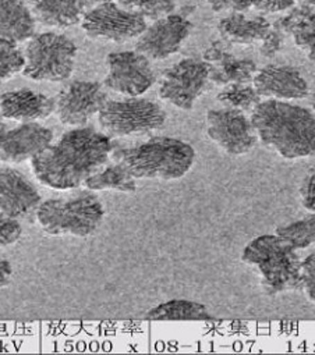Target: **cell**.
<instances>
[{"mask_svg": "<svg viewBox=\"0 0 315 355\" xmlns=\"http://www.w3.org/2000/svg\"><path fill=\"white\" fill-rule=\"evenodd\" d=\"M113 145L91 127L67 131L31 160L37 179L53 190H74L106 164Z\"/></svg>", "mask_w": 315, "mask_h": 355, "instance_id": "obj_1", "label": "cell"}, {"mask_svg": "<svg viewBox=\"0 0 315 355\" xmlns=\"http://www.w3.org/2000/svg\"><path fill=\"white\" fill-rule=\"evenodd\" d=\"M258 139L284 159L315 155V114L284 101H264L251 113Z\"/></svg>", "mask_w": 315, "mask_h": 355, "instance_id": "obj_2", "label": "cell"}, {"mask_svg": "<svg viewBox=\"0 0 315 355\" xmlns=\"http://www.w3.org/2000/svg\"><path fill=\"white\" fill-rule=\"evenodd\" d=\"M114 159L134 179L169 182L182 179L191 168L196 150L190 144L176 138L153 137L146 142L117 150Z\"/></svg>", "mask_w": 315, "mask_h": 355, "instance_id": "obj_3", "label": "cell"}, {"mask_svg": "<svg viewBox=\"0 0 315 355\" xmlns=\"http://www.w3.org/2000/svg\"><path fill=\"white\" fill-rule=\"evenodd\" d=\"M241 259L258 272L264 290L271 295L300 287L301 261L296 250L276 234L254 239Z\"/></svg>", "mask_w": 315, "mask_h": 355, "instance_id": "obj_4", "label": "cell"}, {"mask_svg": "<svg viewBox=\"0 0 315 355\" xmlns=\"http://www.w3.org/2000/svg\"><path fill=\"white\" fill-rule=\"evenodd\" d=\"M103 216L101 201L90 193L48 200L37 208L40 226L55 237H88L101 226Z\"/></svg>", "mask_w": 315, "mask_h": 355, "instance_id": "obj_5", "label": "cell"}, {"mask_svg": "<svg viewBox=\"0 0 315 355\" xmlns=\"http://www.w3.org/2000/svg\"><path fill=\"white\" fill-rule=\"evenodd\" d=\"M77 46L63 34L42 33L34 35L24 53L23 74L34 81L62 83L71 77Z\"/></svg>", "mask_w": 315, "mask_h": 355, "instance_id": "obj_6", "label": "cell"}, {"mask_svg": "<svg viewBox=\"0 0 315 355\" xmlns=\"http://www.w3.org/2000/svg\"><path fill=\"white\" fill-rule=\"evenodd\" d=\"M98 114L102 130L112 137L145 135L162 128L167 121L160 105L138 96L108 101Z\"/></svg>", "mask_w": 315, "mask_h": 355, "instance_id": "obj_7", "label": "cell"}, {"mask_svg": "<svg viewBox=\"0 0 315 355\" xmlns=\"http://www.w3.org/2000/svg\"><path fill=\"white\" fill-rule=\"evenodd\" d=\"M87 37L123 44L138 38L146 28V20L120 8L116 2L105 3L87 12L81 20Z\"/></svg>", "mask_w": 315, "mask_h": 355, "instance_id": "obj_8", "label": "cell"}, {"mask_svg": "<svg viewBox=\"0 0 315 355\" xmlns=\"http://www.w3.org/2000/svg\"><path fill=\"white\" fill-rule=\"evenodd\" d=\"M210 64L185 59L164 73L160 96L173 106L191 110L196 101L208 89Z\"/></svg>", "mask_w": 315, "mask_h": 355, "instance_id": "obj_9", "label": "cell"}, {"mask_svg": "<svg viewBox=\"0 0 315 355\" xmlns=\"http://www.w3.org/2000/svg\"><path fill=\"white\" fill-rule=\"evenodd\" d=\"M208 137L226 153L239 156L250 152L258 141L251 119L235 109H214L207 114Z\"/></svg>", "mask_w": 315, "mask_h": 355, "instance_id": "obj_10", "label": "cell"}, {"mask_svg": "<svg viewBox=\"0 0 315 355\" xmlns=\"http://www.w3.org/2000/svg\"><path fill=\"white\" fill-rule=\"evenodd\" d=\"M108 76L105 78L106 88L135 98L145 94L155 83V73L149 59L135 52H113L106 59Z\"/></svg>", "mask_w": 315, "mask_h": 355, "instance_id": "obj_11", "label": "cell"}, {"mask_svg": "<svg viewBox=\"0 0 315 355\" xmlns=\"http://www.w3.org/2000/svg\"><path fill=\"white\" fill-rule=\"evenodd\" d=\"M191 31L193 24L183 16H165L145 28L138 37L135 51L149 60H165L180 51Z\"/></svg>", "mask_w": 315, "mask_h": 355, "instance_id": "obj_12", "label": "cell"}, {"mask_svg": "<svg viewBox=\"0 0 315 355\" xmlns=\"http://www.w3.org/2000/svg\"><path fill=\"white\" fill-rule=\"evenodd\" d=\"M55 112L67 125H84L108 102V95L99 83L74 81L55 99Z\"/></svg>", "mask_w": 315, "mask_h": 355, "instance_id": "obj_13", "label": "cell"}, {"mask_svg": "<svg viewBox=\"0 0 315 355\" xmlns=\"http://www.w3.org/2000/svg\"><path fill=\"white\" fill-rule=\"evenodd\" d=\"M53 141V132L38 124L23 123L16 128L0 131V162L22 163L33 160Z\"/></svg>", "mask_w": 315, "mask_h": 355, "instance_id": "obj_14", "label": "cell"}, {"mask_svg": "<svg viewBox=\"0 0 315 355\" xmlns=\"http://www.w3.org/2000/svg\"><path fill=\"white\" fill-rule=\"evenodd\" d=\"M40 204V193L22 171L0 167V212L19 219L37 211Z\"/></svg>", "mask_w": 315, "mask_h": 355, "instance_id": "obj_15", "label": "cell"}, {"mask_svg": "<svg viewBox=\"0 0 315 355\" xmlns=\"http://www.w3.org/2000/svg\"><path fill=\"white\" fill-rule=\"evenodd\" d=\"M257 94L275 101L303 99L308 95V85L303 76L290 66L269 64L257 70L253 77Z\"/></svg>", "mask_w": 315, "mask_h": 355, "instance_id": "obj_16", "label": "cell"}, {"mask_svg": "<svg viewBox=\"0 0 315 355\" xmlns=\"http://www.w3.org/2000/svg\"><path fill=\"white\" fill-rule=\"evenodd\" d=\"M56 107L53 98L44 94L22 88L5 92L0 96V114L5 119L33 123L49 117Z\"/></svg>", "mask_w": 315, "mask_h": 355, "instance_id": "obj_17", "label": "cell"}, {"mask_svg": "<svg viewBox=\"0 0 315 355\" xmlns=\"http://www.w3.org/2000/svg\"><path fill=\"white\" fill-rule=\"evenodd\" d=\"M37 20L27 0H0V38L15 44L35 35Z\"/></svg>", "mask_w": 315, "mask_h": 355, "instance_id": "obj_18", "label": "cell"}, {"mask_svg": "<svg viewBox=\"0 0 315 355\" xmlns=\"http://www.w3.org/2000/svg\"><path fill=\"white\" fill-rule=\"evenodd\" d=\"M37 21L55 28H69L81 23L85 0H27Z\"/></svg>", "mask_w": 315, "mask_h": 355, "instance_id": "obj_19", "label": "cell"}, {"mask_svg": "<svg viewBox=\"0 0 315 355\" xmlns=\"http://www.w3.org/2000/svg\"><path fill=\"white\" fill-rule=\"evenodd\" d=\"M271 28L272 27L266 19L261 16L246 19L243 13H232L222 19L218 26L222 40L230 45L241 46L259 44L269 34Z\"/></svg>", "mask_w": 315, "mask_h": 355, "instance_id": "obj_20", "label": "cell"}, {"mask_svg": "<svg viewBox=\"0 0 315 355\" xmlns=\"http://www.w3.org/2000/svg\"><path fill=\"white\" fill-rule=\"evenodd\" d=\"M257 73V66L251 60H237L232 53L223 56L215 64H210V80L218 85L248 84Z\"/></svg>", "mask_w": 315, "mask_h": 355, "instance_id": "obj_21", "label": "cell"}, {"mask_svg": "<svg viewBox=\"0 0 315 355\" xmlns=\"http://www.w3.org/2000/svg\"><path fill=\"white\" fill-rule=\"evenodd\" d=\"M91 191H120L134 193L137 189L135 179L131 173L120 163L108 166L92 174L84 183Z\"/></svg>", "mask_w": 315, "mask_h": 355, "instance_id": "obj_22", "label": "cell"}, {"mask_svg": "<svg viewBox=\"0 0 315 355\" xmlns=\"http://www.w3.org/2000/svg\"><path fill=\"white\" fill-rule=\"evenodd\" d=\"M149 320H208L211 319L207 308L203 304L187 300H172L164 302L145 315Z\"/></svg>", "mask_w": 315, "mask_h": 355, "instance_id": "obj_23", "label": "cell"}, {"mask_svg": "<svg viewBox=\"0 0 315 355\" xmlns=\"http://www.w3.org/2000/svg\"><path fill=\"white\" fill-rule=\"evenodd\" d=\"M218 101L225 107L253 113L261 102V96L257 94L255 88L248 84H229L219 92Z\"/></svg>", "mask_w": 315, "mask_h": 355, "instance_id": "obj_24", "label": "cell"}, {"mask_svg": "<svg viewBox=\"0 0 315 355\" xmlns=\"http://www.w3.org/2000/svg\"><path fill=\"white\" fill-rule=\"evenodd\" d=\"M294 250H303L315 244V215L282 226L275 233Z\"/></svg>", "mask_w": 315, "mask_h": 355, "instance_id": "obj_25", "label": "cell"}, {"mask_svg": "<svg viewBox=\"0 0 315 355\" xmlns=\"http://www.w3.org/2000/svg\"><path fill=\"white\" fill-rule=\"evenodd\" d=\"M114 2L133 13L142 16L145 20H158L172 15L176 0H114Z\"/></svg>", "mask_w": 315, "mask_h": 355, "instance_id": "obj_26", "label": "cell"}, {"mask_svg": "<svg viewBox=\"0 0 315 355\" xmlns=\"http://www.w3.org/2000/svg\"><path fill=\"white\" fill-rule=\"evenodd\" d=\"M24 64L26 59L17 44L0 38V84L23 71Z\"/></svg>", "mask_w": 315, "mask_h": 355, "instance_id": "obj_27", "label": "cell"}, {"mask_svg": "<svg viewBox=\"0 0 315 355\" xmlns=\"http://www.w3.org/2000/svg\"><path fill=\"white\" fill-rule=\"evenodd\" d=\"M291 35L297 48L315 64V12L312 9L294 26Z\"/></svg>", "mask_w": 315, "mask_h": 355, "instance_id": "obj_28", "label": "cell"}, {"mask_svg": "<svg viewBox=\"0 0 315 355\" xmlns=\"http://www.w3.org/2000/svg\"><path fill=\"white\" fill-rule=\"evenodd\" d=\"M23 229L16 218L0 212V248L13 245L22 237Z\"/></svg>", "mask_w": 315, "mask_h": 355, "instance_id": "obj_29", "label": "cell"}, {"mask_svg": "<svg viewBox=\"0 0 315 355\" xmlns=\"http://www.w3.org/2000/svg\"><path fill=\"white\" fill-rule=\"evenodd\" d=\"M300 287L304 290L307 298L315 302V252L301 261Z\"/></svg>", "mask_w": 315, "mask_h": 355, "instance_id": "obj_30", "label": "cell"}, {"mask_svg": "<svg viewBox=\"0 0 315 355\" xmlns=\"http://www.w3.org/2000/svg\"><path fill=\"white\" fill-rule=\"evenodd\" d=\"M300 198L303 207L315 214V164L307 171L304 180L300 186Z\"/></svg>", "mask_w": 315, "mask_h": 355, "instance_id": "obj_31", "label": "cell"}, {"mask_svg": "<svg viewBox=\"0 0 315 355\" xmlns=\"http://www.w3.org/2000/svg\"><path fill=\"white\" fill-rule=\"evenodd\" d=\"M296 0H251V8L265 15L282 13L291 9Z\"/></svg>", "mask_w": 315, "mask_h": 355, "instance_id": "obj_32", "label": "cell"}, {"mask_svg": "<svg viewBox=\"0 0 315 355\" xmlns=\"http://www.w3.org/2000/svg\"><path fill=\"white\" fill-rule=\"evenodd\" d=\"M208 5L216 13H244L251 8V0H208Z\"/></svg>", "mask_w": 315, "mask_h": 355, "instance_id": "obj_33", "label": "cell"}, {"mask_svg": "<svg viewBox=\"0 0 315 355\" xmlns=\"http://www.w3.org/2000/svg\"><path fill=\"white\" fill-rule=\"evenodd\" d=\"M282 41H283V35L279 31L271 28L269 34L259 42L261 55H264L265 58H273L280 51Z\"/></svg>", "mask_w": 315, "mask_h": 355, "instance_id": "obj_34", "label": "cell"}, {"mask_svg": "<svg viewBox=\"0 0 315 355\" xmlns=\"http://www.w3.org/2000/svg\"><path fill=\"white\" fill-rule=\"evenodd\" d=\"M230 44L226 42L225 40H221V41H216L214 42L204 53V60L208 63V64H215L218 63L219 60L223 59L225 55L230 53L229 49H230Z\"/></svg>", "mask_w": 315, "mask_h": 355, "instance_id": "obj_35", "label": "cell"}, {"mask_svg": "<svg viewBox=\"0 0 315 355\" xmlns=\"http://www.w3.org/2000/svg\"><path fill=\"white\" fill-rule=\"evenodd\" d=\"M12 275H13V269L10 262L0 255V287H5L10 283Z\"/></svg>", "mask_w": 315, "mask_h": 355, "instance_id": "obj_36", "label": "cell"}, {"mask_svg": "<svg viewBox=\"0 0 315 355\" xmlns=\"http://www.w3.org/2000/svg\"><path fill=\"white\" fill-rule=\"evenodd\" d=\"M85 2L91 3V5H95V6H101V5H105V3L114 2V0H85Z\"/></svg>", "mask_w": 315, "mask_h": 355, "instance_id": "obj_37", "label": "cell"}, {"mask_svg": "<svg viewBox=\"0 0 315 355\" xmlns=\"http://www.w3.org/2000/svg\"><path fill=\"white\" fill-rule=\"evenodd\" d=\"M298 2L312 10H315V0H298Z\"/></svg>", "mask_w": 315, "mask_h": 355, "instance_id": "obj_38", "label": "cell"}, {"mask_svg": "<svg viewBox=\"0 0 315 355\" xmlns=\"http://www.w3.org/2000/svg\"><path fill=\"white\" fill-rule=\"evenodd\" d=\"M5 128V123H3V119H2V114H0V131H2Z\"/></svg>", "mask_w": 315, "mask_h": 355, "instance_id": "obj_39", "label": "cell"}, {"mask_svg": "<svg viewBox=\"0 0 315 355\" xmlns=\"http://www.w3.org/2000/svg\"><path fill=\"white\" fill-rule=\"evenodd\" d=\"M312 107H314V114H315V95L312 96Z\"/></svg>", "mask_w": 315, "mask_h": 355, "instance_id": "obj_40", "label": "cell"}]
</instances>
